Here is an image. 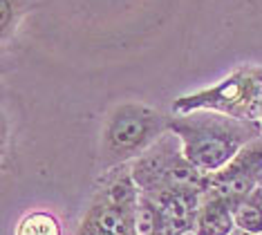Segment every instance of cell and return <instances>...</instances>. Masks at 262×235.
I'll return each mask as SVG.
<instances>
[{"label":"cell","mask_w":262,"mask_h":235,"mask_svg":"<svg viewBox=\"0 0 262 235\" xmlns=\"http://www.w3.org/2000/svg\"><path fill=\"white\" fill-rule=\"evenodd\" d=\"M14 235H63V228H61V222L52 213L34 210V213H27L16 224Z\"/></svg>","instance_id":"30bf717a"},{"label":"cell","mask_w":262,"mask_h":235,"mask_svg":"<svg viewBox=\"0 0 262 235\" xmlns=\"http://www.w3.org/2000/svg\"><path fill=\"white\" fill-rule=\"evenodd\" d=\"M193 110H213L242 121H260L262 65H240L222 81L172 101V112Z\"/></svg>","instance_id":"277c9868"},{"label":"cell","mask_w":262,"mask_h":235,"mask_svg":"<svg viewBox=\"0 0 262 235\" xmlns=\"http://www.w3.org/2000/svg\"><path fill=\"white\" fill-rule=\"evenodd\" d=\"M130 170L139 190L148 197L166 193L202 197L208 190V175L186 159L180 137L172 130L155 141L141 157L130 161Z\"/></svg>","instance_id":"3957f363"},{"label":"cell","mask_w":262,"mask_h":235,"mask_svg":"<svg viewBox=\"0 0 262 235\" xmlns=\"http://www.w3.org/2000/svg\"><path fill=\"white\" fill-rule=\"evenodd\" d=\"M38 0H0V40L7 45L18 32L20 23L36 9Z\"/></svg>","instance_id":"9c48e42d"},{"label":"cell","mask_w":262,"mask_h":235,"mask_svg":"<svg viewBox=\"0 0 262 235\" xmlns=\"http://www.w3.org/2000/svg\"><path fill=\"white\" fill-rule=\"evenodd\" d=\"M235 228L244 235H262V186L231 202Z\"/></svg>","instance_id":"ba28073f"},{"label":"cell","mask_w":262,"mask_h":235,"mask_svg":"<svg viewBox=\"0 0 262 235\" xmlns=\"http://www.w3.org/2000/svg\"><path fill=\"white\" fill-rule=\"evenodd\" d=\"M85 220L92 222L99 231H103L108 235H137L135 210L112 206V204L103 202V200H97V197H94L92 206L88 208Z\"/></svg>","instance_id":"52a82bcc"},{"label":"cell","mask_w":262,"mask_h":235,"mask_svg":"<svg viewBox=\"0 0 262 235\" xmlns=\"http://www.w3.org/2000/svg\"><path fill=\"white\" fill-rule=\"evenodd\" d=\"M260 123H262V117H260Z\"/></svg>","instance_id":"5bb4252c"},{"label":"cell","mask_w":262,"mask_h":235,"mask_svg":"<svg viewBox=\"0 0 262 235\" xmlns=\"http://www.w3.org/2000/svg\"><path fill=\"white\" fill-rule=\"evenodd\" d=\"M76 235H108V233L99 231V228L94 226L92 222H88L85 218H83V222H81V226H79V231H76Z\"/></svg>","instance_id":"7c38bea8"},{"label":"cell","mask_w":262,"mask_h":235,"mask_svg":"<svg viewBox=\"0 0 262 235\" xmlns=\"http://www.w3.org/2000/svg\"><path fill=\"white\" fill-rule=\"evenodd\" d=\"M159 226H162V215H159V208L150 197L141 193L139 204H137L135 210V228L137 235H157Z\"/></svg>","instance_id":"8fae6325"},{"label":"cell","mask_w":262,"mask_h":235,"mask_svg":"<svg viewBox=\"0 0 262 235\" xmlns=\"http://www.w3.org/2000/svg\"><path fill=\"white\" fill-rule=\"evenodd\" d=\"M262 186V135L249 141L217 173L208 175V190L229 202L253 193Z\"/></svg>","instance_id":"5b68a950"},{"label":"cell","mask_w":262,"mask_h":235,"mask_svg":"<svg viewBox=\"0 0 262 235\" xmlns=\"http://www.w3.org/2000/svg\"><path fill=\"white\" fill-rule=\"evenodd\" d=\"M184 235H198V233H195V231H188V233H184Z\"/></svg>","instance_id":"4fadbf2b"},{"label":"cell","mask_w":262,"mask_h":235,"mask_svg":"<svg viewBox=\"0 0 262 235\" xmlns=\"http://www.w3.org/2000/svg\"><path fill=\"white\" fill-rule=\"evenodd\" d=\"M168 125L180 137L186 159L206 175L224 168L249 141L262 135L260 121H242L213 110L172 112Z\"/></svg>","instance_id":"6da1fadb"},{"label":"cell","mask_w":262,"mask_h":235,"mask_svg":"<svg viewBox=\"0 0 262 235\" xmlns=\"http://www.w3.org/2000/svg\"><path fill=\"white\" fill-rule=\"evenodd\" d=\"M170 114L139 101H123L108 112L101 130V170H110L141 157L166 132Z\"/></svg>","instance_id":"7a4b0ae2"},{"label":"cell","mask_w":262,"mask_h":235,"mask_svg":"<svg viewBox=\"0 0 262 235\" xmlns=\"http://www.w3.org/2000/svg\"><path fill=\"white\" fill-rule=\"evenodd\" d=\"M198 235H233L235 220L231 202L213 193H204L195 213V228Z\"/></svg>","instance_id":"8992f818"}]
</instances>
